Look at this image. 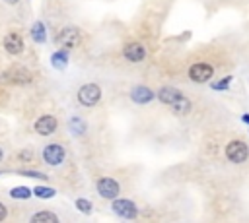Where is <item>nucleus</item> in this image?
<instances>
[{"label":"nucleus","mask_w":249,"mask_h":223,"mask_svg":"<svg viewBox=\"0 0 249 223\" xmlns=\"http://www.w3.org/2000/svg\"><path fill=\"white\" fill-rule=\"evenodd\" d=\"M31 80H33V76L23 66H12L4 74H0V81L12 83V85H25V83H31Z\"/></svg>","instance_id":"obj_1"},{"label":"nucleus","mask_w":249,"mask_h":223,"mask_svg":"<svg viewBox=\"0 0 249 223\" xmlns=\"http://www.w3.org/2000/svg\"><path fill=\"white\" fill-rule=\"evenodd\" d=\"M99 99H101V89L95 83H86L78 89V101L84 107H93L99 103Z\"/></svg>","instance_id":"obj_2"},{"label":"nucleus","mask_w":249,"mask_h":223,"mask_svg":"<svg viewBox=\"0 0 249 223\" xmlns=\"http://www.w3.org/2000/svg\"><path fill=\"white\" fill-rule=\"evenodd\" d=\"M226 157L231 161V163H243L247 161L249 157V147L245 142L241 140H231L228 145H226Z\"/></svg>","instance_id":"obj_3"},{"label":"nucleus","mask_w":249,"mask_h":223,"mask_svg":"<svg viewBox=\"0 0 249 223\" xmlns=\"http://www.w3.org/2000/svg\"><path fill=\"white\" fill-rule=\"evenodd\" d=\"M80 41H82V33H80V29H76V27H64V29L58 33V37H56V43H58L62 48H66V50L76 48V47L80 45Z\"/></svg>","instance_id":"obj_4"},{"label":"nucleus","mask_w":249,"mask_h":223,"mask_svg":"<svg viewBox=\"0 0 249 223\" xmlns=\"http://www.w3.org/2000/svg\"><path fill=\"white\" fill-rule=\"evenodd\" d=\"M97 192L105 200H115L119 196V192H121V186H119V182L115 178L103 176V178L97 180Z\"/></svg>","instance_id":"obj_5"},{"label":"nucleus","mask_w":249,"mask_h":223,"mask_svg":"<svg viewBox=\"0 0 249 223\" xmlns=\"http://www.w3.org/2000/svg\"><path fill=\"white\" fill-rule=\"evenodd\" d=\"M212 74H214V68L210 64H206V62H196V64H193L189 68V78L193 81H196V83L208 81L212 78Z\"/></svg>","instance_id":"obj_6"},{"label":"nucleus","mask_w":249,"mask_h":223,"mask_svg":"<svg viewBox=\"0 0 249 223\" xmlns=\"http://www.w3.org/2000/svg\"><path fill=\"white\" fill-rule=\"evenodd\" d=\"M111 207H113V211H115L119 217H123V219H134V217L138 215V207H136V204L130 202V200H115Z\"/></svg>","instance_id":"obj_7"},{"label":"nucleus","mask_w":249,"mask_h":223,"mask_svg":"<svg viewBox=\"0 0 249 223\" xmlns=\"http://www.w3.org/2000/svg\"><path fill=\"white\" fill-rule=\"evenodd\" d=\"M43 159H45V163H49V165H60V163L64 161V149H62V145H58V143H49V145L43 149Z\"/></svg>","instance_id":"obj_8"},{"label":"nucleus","mask_w":249,"mask_h":223,"mask_svg":"<svg viewBox=\"0 0 249 223\" xmlns=\"http://www.w3.org/2000/svg\"><path fill=\"white\" fill-rule=\"evenodd\" d=\"M56 126H58V122H56V118L51 116V114H43V116H39V118L35 120V132L41 134V136L53 134V132L56 130Z\"/></svg>","instance_id":"obj_9"},{"label":"nucleus","mask_w":249,"mask_h":223,"mask_svg":"<svg viewBox=\"0 0 249 223\" xmlns=\"http://www.w3.org/2000/svg\"><path fill=\"white\" fill-rule=\"evenodd\" d=\"M123 54L126 60L130 62H140L146 58V48L140 45V43H128L124 48H123Z\"/></svg>","instance_id":"obj_10"},{"label":"nucleus","mask_w":249,"mask_h":223,"mask_svg":"<svg viewBox=\"0 0 249 223\" xmlns=\"http://www.w3.org/2000/svg\"><path fill=\"white\" fill-rule=\"evenodd\" d=\"M4 48L10 52V54H19L23 50V39L18 35V33H8L4 37Z\"/></svg>","instance_id":"obj_11"},{"label":"nucleus","mask_w":249,"mask_h":223,"mask_svg":"<svg viewBox=\"0 0 249 223\" xmlns=\"http://www.w3.org/2000/svg\"><path fill=\"white\" fill-rule=\"evenodd\" d=\"M130 99H132L134 103L146 105V103H150V101L154 99V91L148 89L146 85H136V87L130 91Z\"/></svg>","instance_id":"obj_12"},{"label":"nucleus","mask_w":249,"mask_h":223,"mask_svg":"<svg viewBox=\"0 0 249 223\" xmlns=\"http://www.w3.org/2000/svg\"><path fill=\"white\" fill-rule=\"evenodd\" d=\"M181 95H183V93H181L179 89H175V87H167V85H165V87H161V89L158 91V95H156V97H158L161 103L171 105V103H175Z\"/></svg>","instance_id":"obj_13"},{"label":"nucleus","mask_w":249,"mask_h":223,"mask_svg":"<svg viewBox=\"0 0 249 223\" xmlns=\"http://www.w3.org/2000/svg\"><path fill=\"white\" fill-rule=\"evenodd\" d=\"M169 107H171V111H173L175 114L183 116V114H189V111H191V101H189L185 95H181V97H179L175 103H171Z\"/></svg>","instance_id":"obj_14"},{"label":"nucleus","mask_w":249,"mask_h":223,"mask_svg":"<svg viewBox=\"0 0 249 223\" xmlns=\"http://www.w3.org/2000/svg\"><path fill=\"white\" fill-rule=\"evenodd\" d=\"M51 64H53L54 68H58V70L66 68V64H68V52H66V48L56 50V52L51 56Z\"/></svg>","instance_id":"obj_15"},{"label":"nucleus","mask_w":249,"mask_h":223,"mask_svg":"<svg viewBox=\"0 0 249 223\" xmlns=\"http://www.w3.org/2000/svg\"><path fill=\"white\" fill-rule=\"evenodd\" d=\"M31 37H33L35 43H45V39H47V29H45L43 21H35V23L31 25Z\"/></svg>","instance_id":"obj_16"},{"label":"nucleus","mask_w":249,"mask_h":223,"mask_svg":"<svg viewBox=\"0 0 249 223\" xmlns=\"http://www.w3.org/2000/svg\"><path fill=\"white\" fill-rule=\"evenodd\" d=\"M31 221L33 223H56L58 217L54 213H51V211H39V213H35L31 217Z\"/></svg>","instance_id":"obj_17"},{"label":"nucleus","mask_w":249,"mask_h":223,"mask_svg":"<svg viewBox=\"0 0 249 223\" xmlns=\"http://www.w3.org/2000/svg\"><path fill=\"white\" fill-rule=\"evenodd\" d=\"M68 126H70V130H72L76 136H82V134L86 132V122H84L80 116H72L70 122H68Z\"/></svg>","instance_id":"obj_18"},{"label":"nucleus","mask_w":249,"mask_h":223,"mask_svg":"<svg viewBox=\"0 0 249 223\" xmlns=\"http://www.w3.org/2000/svg\"><path fill=\"white\" fill-rule=\"evenodd\" d=\"M31 194H33V190H29L27 186H16V188L10 190V196L14 200H27Z\"/></svg>","instance_id":"obj_19"},{"label":"nucleus","mask_w":249,"mask_h":223,"mask_svg":"<svg viewBox=\"0 0 249 223\" xmlns=\"http://www.w3.org/2000/svg\"><path fill=\"white\" fill-rule=\"evenodd\" d=\"M33 194H35L37 198L47 200V198H53V196L56 194V190L51 188V186H35V188H33Z\"/></svg>","instance_id":"obj_20"},{"label":"nucleus","mask_w":249,"mask_h":223,"mask_svg":"<svg viewBox=\"0 0 249 223\" xmlns=\"http://www.w3.org/2000/svg\"><path fill=\"white\" fill-rule=\"evenodd\" d=\"M76 207L82 211V213H91V202L89 200H86V198H78L76 200Z\"/></svg>","instance_id":"obj_21"},{"label":"nucleus","mask_w":249,"mask_h":223,"mask_svg":"<svg viewBox=\"0 0 249 223\" xmlns=\"http://www.w3.org/2000/svg\"><path fill=\"white\" fill-rule=\"evenodd\" d=\"M230 81H231V78L228 76V78H224V80H220V81H216V83H212V89H216V91H222V89H228V87H230Z\"/></svg>","instance_id":"obj_22"},{"label":"nucleus","mask_w":249,"mask_h":223,"mask_svg":"<svg viewBox=\"0 0 249 223\" xmlns=\"http://www.w3.org/2000/svg\"><path fill=\"white\" fill-rule=\"evenodd\" d=\"M23 176H29V178H47V175L43 173H37V171H21Z\"/></svg>","instance_id":"obj_23"},{"label":"nucleus","mask_w":249,"mask_h":223,"mask_svg":"<svg viewBox=\"0 0 249 223\" xmlns=\"http://www.w3.org/2000/svg\"><path fill=\"white\" fill-rule=\"evenodd\" d=\"M6 213H8V211H6V206H4V204H0V221H4V219H6Z\"/></svg>","instance_id":"obj_24"},{"label":"nucleus","mask_w":249,"mask_h":223,"mask_svg":"<svg viewBox=\"0 0 249 223\" xmlns=\"http://www.w3.org/2000/svg\"><path fill=\"white\" fill-rule=\"evenodd\" d=\"M19 157H21V159H31V151H21Z\"/></svg>","instance_id":"obj_25"},{"label":"nucleus","mask_w":249,"mask_h":223,"mask_svg":"<svg viewBox=\"0 0 249 223\" xmlns=\"http://www.w3.org/2000/svg\"><path fill=\"white\" fill-rule=\"evenodd\" d=\"M241 118H243V122H247V124H249V114H243Z\"/></svg>","instance_id":"obj_26"},{"label":"nucleus","mask_w":249,"mask_h":223,"mask_svg":"<svg viewBox=\"0 0 249 223\" xmlns=\"http://www.w3.org/2000/svg\"><path fill=\"white\" fill-rule=\"evenodd\" d=\"M4 2H8V4H16V2H19V0H4Z\"/></svg>","instance_id":"obj_27"},{"label":"nucleus","mask_w":249,"mask_h":223,"mask_svg":"<svg viewBox=\"0 0 249 223\" xmlns=\"http://www.w3.org/2000/svg\"><path fill=\"white\" fill-rule=\"evenodd\" d=\"M2 155H4V153H2V149H0V161H2Z\"/></svg>","instance_id":"obj_28"}]
</instances>
